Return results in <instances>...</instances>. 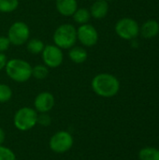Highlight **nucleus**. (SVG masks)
I'll list each match as a JSON object with an SVG mask.
<instances>
[{
    "mask_svg": "<svg viewBox=\"0 0 159 160\" xmlns=\"http://www.w3.org/2000/svg\"><path fill=\"white\" fill-rule=\"evenodd\" d=\"M91 87L95 94L101 98H112L120 90V82L112 74L99 73L93 78Z\"/></svg>",
    "mask_w": 159,
    "mask_h": 160,
    "instance_id": "f257e3e1",
    "label": "nucleus"
},
{
    "mask_svg": "<svg viewBox=\"0 0 159 160\" xmlns=\"http://www.w3.org/2000/svg\"><path fill=\"white\" fill-rule=\"evenodd\" d=\"M55 105V98L50 92L39 93L34 100V109L37 113H48L51 112Z\"/></svg>",
    "mask_w": 159,
    "mask_h": 160,
    "instance_id": "9d476101",
    "label": "nucleus"
},
{
    "mask_svg": "<svg viewBox=\"0 0 159 160\" xmlns=\"http://www.w3.org/2000/svg\"><path fill=\"white\" fill-rule=\"evenodd\" d=\"M90 14L91 17L95 18V19H103L107 16L108 12H109V4L108 1L106 0H97L95 1L90 9Z\"/></svg>",
    "mask_w": 159,
    "mask_h": 160,
    "instance_id": "f8f14e48",
    "label": "nucleus"
},
{
    "mask_svg": "<svg viewBox=\"0 0 159 160\" xmlns=\"http://www.w3.org/2000/svg\"><path fill=\"white\" fill-rule=\"evenodd\" d=\"M44 47H45V44L43 43L42 40L38 39V38H31V39H28V41L26 42L27 52L34 55L40 54L42 52Z\"/></svg>",
    "mask_w": 159,
    "mask_h": 160,
    "instance_id": "dca6fc26",
    "label": "nucleus"
},
{
    "mask_svg": "<svg viewBox=\"0 0 159 160\" xmlns=\"http://www.w3.org/2000/svg\"><path fill=\"white\" fill-rule=\"evenodd\" d=\"M72 18L76 23L82 25V24L88 23V22L91 19V14H90L89 9L85 8H78L76 11L73 13Z\"/></svg>",
    "mask_w": 159,
    "mask_h": 160,
    "instance_id": "2eb2a0df",
    "label": "nucleus"
},
{
    "mask_svg": "<svg viewBox=\"0 0 159 160\" xmlns=\"http://www.w3.org/2000/svg\"><path fill=\"white\" fill-rule=\"evenodd\" d=\"M74 144L73 136L67 130L55 132L49 141L50 149L55 154H64L68 152Z\"/></svg>",
    "mask_w": 159,
    "mask_h": 160,
    "instance_id": "39448f33",
    "label": "nucleus"
},
{
    "mask_svg": "<svg viewBox=\"0 0 159 160\" xmlns=\"http://www.w3.org/2000/svg\"><path fill=\"white\" fill-rule=\"evenodd\" d=\"M68 57L75 64H82L87 60L88 53L84 47L74 45L68 51Z\"/></svg>",
    "mask_w": 159,
    "mask_h": 160,
    "instance_id": "4468645a",
    "label": "nucleus"
},
{
    "mask_svg": "<svg viewBox=\"0 0 159 160\" xmlns=\"http://www.w3.org/2000/svg\"><path fill=\"white\" fill-rule=\"evenodd\" d=\"M41 57L44 65L49 68H56L60 67L64 60V53L62 49L53 44L45 45Z\"/></svg>",
    "mask_w": 159,
    "mask_h": 160,
    "instance_id": "6e6552de",
    "label": "nucleus"
},
{
    "mask_svg": "<svg viewBox=\"0 0 159 160\" xmlns=\"http://www.w3.org/2000/svg\"><path fill=\"white\" fill-rule=\"evenodd\" d=\"M5 139H6V134H5V131L3 128H0V145H2L5 142Z\"/></svg>",
    "mask_w": 159,
    "mask_h": 160,
    "instance_id": "393cba45",
    "label": "nucleus"
},
{
    "mask_svg": "<svg viewBox=\"0 0 159 160\" xmlns=\"http://www.w3.org/2000/svg\"><path fill=\"white\" fill-rule=\"evenodd\" d=\"M37 112L33 108H20L13 116V125L20 131H28L37 125Z\"/></svg>",
    "mask_w": 159,
    "mask_h": 160,
    "instance_id": "20e7f679",
    "label": "nucleus"
},
{
    "mask_svg": "<svg viewBox=\"0 0 159 160\" xmlns=\"http://www.w3.org/2000/svg\"><path fill=\"white\" fill-rule=\"evenodd\" d=\"M49 75V68L43 65H36L32 67V77L37 80H44Z\"/></svg>",
    "mask_w": 159,
    "mask_h": 160,
    "instance_id": "a211bd4d",
    "label": "nucleus"
},
{
    "mask_svg": "<svg viewBox=\"0 0 159 160\" xmlns=\"http://www.w3.org/2000/svg\"><path fill=\"white\" fill-rule=\"evenodd\" d=\"M52 123V118L48 113H39L37 116V125L41 127H49Z\"/></svg>",
    "mask_w": 159,
    "mask_h": 160,
    "instance_id": "4be33fe9",
    "label": "nucleus"
},
{
    "mask_svg": "<svg viewBox=\"0 0 159 160\" xmlns=\"http://www.w3.org/2000/svg\"><path fill=\"white\" fill-rule=\"evenodd\" d=\"M7 77L19 83L25 82L32 77V67L31 65L20 58H12L7 60L5 67Z\"/></svg>",
    "mask_w": 159,
    "mask_h": 160,
    "instance_id": "f03ea898",
    "label": "nucleus"
},
{
    "mask_svg": "<svg viewBox=\"0 0 159 160\" xmlns=\"http://www.w3.org/2000/svg\"><path fill=\"white\" fill-rule=\"evenodd\" d=\"M7 37L10 41V44L22 46L25 44L30 38L29 26L22 21H17L9 26Z\"/></svg>",
    "mask_w": 159,
    "mask_h": 160,
    "instance_id": "423d86ee",
    "label": "nucleus"
},
{
    "mask_svg": "<svg viewBox=\"0 0 159 160\" xmlns=\"http://www.w3.org/2000/svg\"><path fill=\"white\" fill-rule=\"evenodd\" d=\"M140 160H159V150L153 147H145L140 151Z\"/></svg>",
    "mask_w": 159,
    "mask_h": 160,
    "instance_id": "f3484780",
    "label": "nucleus"
},
{
    "mask_svg": "<svg viewBox=\"0 0 159 160\" xmlns=\"http://www.w3.org/2000/svg\"><path fill=\"white\" fill-rule=\"evenodd\" d=\"M55 7L57 11L65 16L69 17L72 16L73 13L78 8V1L77 0H55Z\"/></svg>",
    "mask_w": 159,
    "mask_h": 160,
    "instance_id": "9b49d317",
    "label": "nucleus"
},
{
    "mask_svg": "<svg viewBox=\"0 0 159 160\" xmlns=\"http://www.w3.org/2000/svg\"><path fill=\"white\" fill-rule=\"evenodd\" d=\"M106 1H115V0H106Z\"/></svg>",
    "mask_w": 159,
    "mask_h": 160,
    "instance_id": "a878e982",
    "label": "nucleus"
},
{
    "mask_svg": "<svg viewBox=\"0 0 159 160\" xmlns=\"http://www.w3.org/2000/svg\"><path fill=\"white\" fill-rule=\"evenodd\" d=\"M77 40L83 47H93L98 41V32L90 23L82 24L77 28Z\"/></svg>",
    "mask_w": 159,
    "mask_h": 160,
    "instance_id": "1a4fd4ad",
    "label": "nucleus"
},
{
    "mask_svg": "<svg viewBox=\"0 0 159 160\" xmlns=\"http://www.w3.org/2000/svg\"><path fill=\"white\" fill-rule=\"evenodd\" d=\"M116 34L123 39L130 40L135 38L140 33L138 22L131 18H122L115 24Z\"/></svg>",
    "mask_w": 159,
    "mask_h": 160,
    "instance_id": "0eeeda50",
    "label": "nucleus"
},
{
    "mask_svg": "<svg viewBox=\"0 0 159 160\" xmlns=\"http://www.w3.org/2000/svg\"><path fill=\"white\" fill-rule=\"evenodd\" d=\"M19 7V0H0V12L9 13Z\"/></svg>",
    "mask_w": 159,
    "mask_h": 160,
    "instance_id": "6ab92c4d",
    "label": "nucleus"
},
{
    "mask_svg": "<svg viewBox=\"0 0 159 160\" xmlns=\"http://www.w3.org/2000/svg\"><path fill=\"white\" fill-rule=\"evenodd\" d=\"M0 160H16L15 153L8 147L0 145Z\"/></svg>",
    "mask_w": 159,
    "mask_h": 160,
    "instance_id": "412c9836",
    "label": "nucleus"
},
{
    "mask_svg": "<svg viewBox=\"0 0 159 160\" xmlns=\"http://www.w3.org/2000/svg\"><path fill=\"white\" fill-rule=\"evenodd\" d=\"M53 43L62 50H69L76 45L77 29L73 24L63 23L59 25L52 36Z\"/></svg>",
    "mask_w": 159,
    "mask_h": 160,
    "instance_id": "7ed1b4c3",
    "label": "nucleus"
},
{
    "mask_svg": "<svg viewBox=\"0 0 159 160\" xmlns=\"http://www.w3.org/2000/svg\"><path fill=\"white\" fill-rule=\"evenodd\" d=\"M10 41L7 38V37L5 36H0V52H5L6 51L8 50L10 47Z\"/></svg>",
    "mask_w": 159,
    "mask_h": 160,
    "instance_id": "5701e85b",
    "label": "nucleus"
},
{
    "mask_svg": "<svg viewBox=\"0 0 159 160\" xmlns=\"http://www.w3.org/2000/svg\"><path fill=\"white\" fill-rule=\"evenodd\" d=\"M11 88L5 83H0V103H7L12 98Z\"/></svg>",
    "mask_w": 159,
    "mask_h": 160,
    "instance_id": "aec40b11",
    "label": "nucleus"
},
{
    "mask_svg": "<svg viewBox=\"0 0 159 160\" xmlns=\"http://www.w3.org/2000/svg\"><path fill=\"white\" fill-rule=\"evenodd\" d=\"M7 62V56L3 52H0V71L2 69H5V67H6Z\"/></svg>",
    "mask_w": 159,
    "mask_h": 160,
    "instance_id": "b1692460",
    "label": "nucleus"
},
{
    "mask_svg": "<svg viewBox=\"0 0 159 160\" xmlns=\"http://www.w3.org/2000/svg\"><path fill=\"white\" fill-rule=\"evenodd\" d=\"M140 31L144 38H153L158 35L159 23L156 20H148L142 25Z\"/></svg>",
    "mask_w": 159,
    "mask_h": 160,
    "instance_id": "ddd939ff",
    "label": "nucleus"
}]
</instances>
